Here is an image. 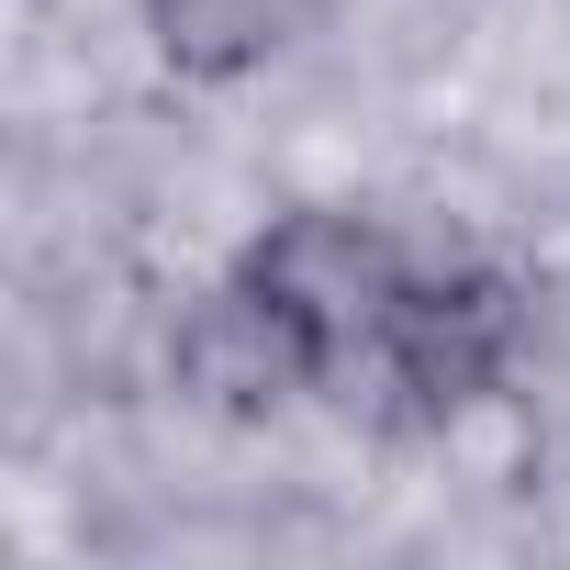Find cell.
<instances>
[{"label": "cell", "instance_id": "1", "mask_svg": "<svg viewBox=\"0 0 570 570\" xmlns=\"http://www.w3.org/2000/svg\"><path fill=\"white\" fill-rule=\"evenodd\" d=\"M235 279H257V292L325 347V370H336L347 347H381V325H392V303H403V257H392V235L358 224V213H292V224H268Z\"/></svg>", "mask_w": 570, "mask_h": 570}, {"label": "cell", "instance_id": "4", "mask_svg": "<svg viewBox=\"0 0 570 570\" xmlns=\"http://www.w3.org/2000/svg\"><path fill=\"white\" fill-rule=\"evenodd\" d=\"M146 23L179 68L224 79V68H257L268 46H292L314 23V0H146Z\"/></svg>", "mask_w": 570, "mask_h": 570}, {"label": "cell", "instance_id": "3", "mask_svg": "<svg viewBox=\"0 0 570 570\" xmlns=\"http://www.w3.org/2000/svg\"><path fill=\"white\" fill-rule=\"evenodd\" d=\"M179 381H190L213 414H268V403H292L303 381H325V347L279 314L257 279H235V292H213V303L179 325Z\"/></svg>", "mask_w": 570, "mask_h": 570}, {"label": "cell", "instance_id": "2", "mask_svg": "<svg viewBox=\"0 0 570 570\" xmlns=\"http://www.w3.org/2000/svg\"><path fill=\"white\" fill-rule=\"evenodd\" d=\"M381 358L392 381L425 403V414H459L503 381L514 358V303H503V279H403V303L381 325Z\"/></svg>", "mask_w": 570, "mask_h": 570}]
</instances>
